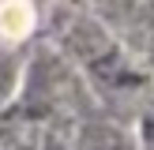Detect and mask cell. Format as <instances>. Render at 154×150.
<instances>
[{
  "label": "cell",
  "instance_id": "obj_3",
  "mask_svg": "<svg viewBox=\"0 0 154 150\" xmlns=\"http://www.w3.org/2000/svg\"><path fill=\"white\" fill-rule=\"evenodd\" d=\"M15 86H19V56L0 45V109L15 98Z\"/></svg>",
  "mask_w": 154,
  "mask_h": 150
},
{
  "label": "cell",
  "instance_id": "obj_4",
  "mask_svg": "<svg viewBox=\"0 0 154 150\" xmlns=\"http://www.w3.org/2000/svg\"><path fill=\"white\" fill-rule=\"evenodd\" d=\"M98 4H102V11L109 19H128L135 11V0H98Z\"/></svg>",
  "mask_w": 154,
  "mask_h": 150
},
{
  "label": "cell",
  "instance_id": "obj_2",
  "mask_svg": "<svg viewBox=\"0 0 154 150\" xmlns=\"http://www.w3.org/2000/svg\"><path fill=\"white\" fill-rule=\"evenodd\" d=\"M79 150H132V135L117 124H90L79 139Z\"/></svg>",
  "mask_w": 154,
  "mask_h": 150
},
{
  "label": "cell",
  "instance_id": "obj_1",
  "mask_svg": "<svg viewBox=\"0 0 154 150\" xmlns=\"http://www.w3.org/2000/svg\"><path fill=\"white\" fill-rule=\"evenodd\" d=\"M64 38H68V49L75 52V60L83 64V71L94 82H102V86H109V90L135 82V75H132V68H128V60L120 56L117 41H113L98 22L75 19Z\"/></svg>",
  "mask_w": 154,
  "mask_h": 150
}]
</instances>
